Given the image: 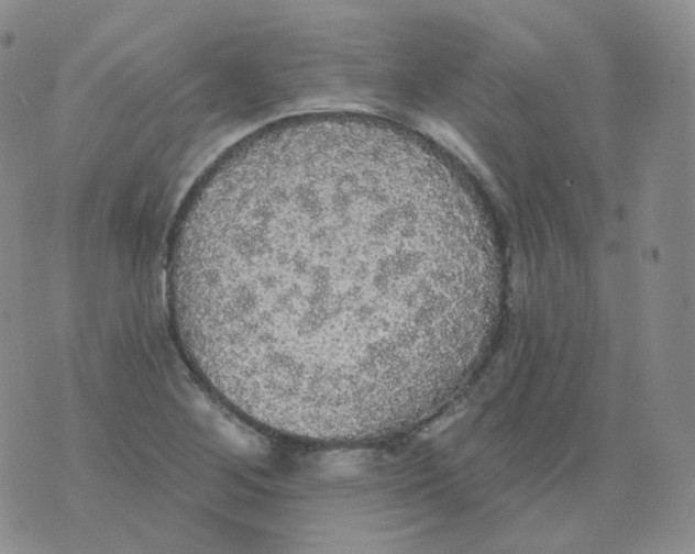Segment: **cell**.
Wrapping results in <instances>:
<instances>
[{
  "label": "cell",
  "instance_id": "6da1fadb",
  "mask_svg": "<svg viewBox=\"0 0 695 554\" xmlns=\"http://www.w3.org/2000/svg\"><path fill=\"white\" fill-rule=\"evenodd\" d=\"M405 198L364 169L277 157L206 178L177 224L168 289L207 387L262 416L396 389L415 368Z\"/></svg>",
  "mask_w": 695,
  "mask_h": 554
}]
</instances>
